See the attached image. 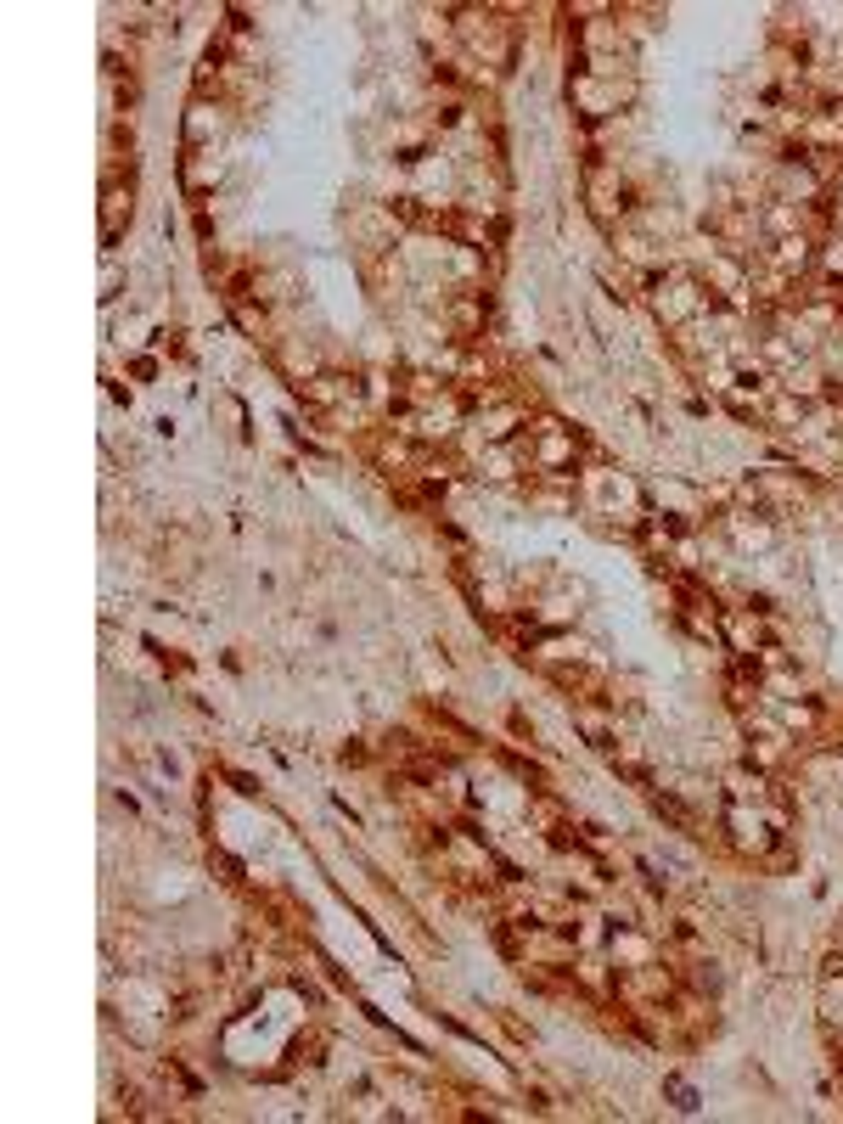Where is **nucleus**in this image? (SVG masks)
<instances>
[{
    "mask_svg": "<svg viewBox=\"0 0 843 1124\" xmlns=\"http://www.w3.org/2000/svg\"><path fill=\"white\" fill-rule=\"evenodd\" d=\"M119 214L130 219V186H113V180H107V192H102V242H113L119 236Z\"/></svg>",
    "mask_w": 843,
    "mask_h": 1124,
    "instance_id": "nucleus-1",
    "label": "nucleus"
}]
</instances>
